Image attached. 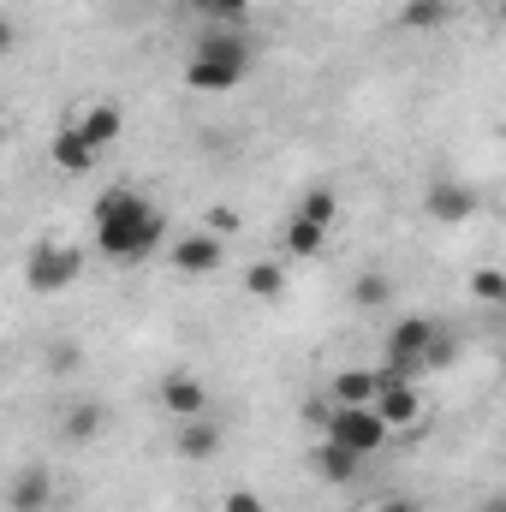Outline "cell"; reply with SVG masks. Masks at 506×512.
<instances>
[{"label":"cell","mask_w":506,"mask_h":512,"mask_svg":"<svg viewBox=\"0 0 506 512\" xmlns=\"http://www.w3.org/2000/svg\"><path fill=\"white\" fill-rule=\"evenodd\" d=\"M161 233H167V221H161V209L143 191L108 185L96 197V251L108 256V262H143V256H155L161 251Z\"/></svg>","instance_id":"6da1fadb"},{"label":"cell","mask_w":506,"mask_h":512,"mask_svg":"<svg viewBox=\"0 0 506 512\" xmlns=\"http://www.w3.org/2000/svg\"><path fill=\"white\" fill-rule=\"evenodd\" d=\"M251 60H256V48L239 36V24H209L191 42V54H185V90L227 96V90H239L251 78Z\"/></svg>","instance_id":"7a4b0ae2"},{"label":"cell","mask_w":506,"mask_h":512,"mask_svg":"<svg viewBox=\"0 0 506 512\" xmlns=\"http://www.w3.org/2000/svg\"><path fill=\"white\" fill-rule=\"evenodd\" d=\"M322 441H334V447H346L358 459H376L381 447L393 441V423L381 417L376 405H334L328 423H322Z\"/></svg>","instance_id":"3957f363"},{"label":"cell","mask_w":506,"mask_h":512,"mask_svg":"<svg viewBox=\"0 0 506 512\" xmlns=\"http://www.w3.org/2000/svg\"><path fill=\"white\" fill-rule=\"evenodd\" d=\"M435 334H441V322H429V316H405V322H393V328H387V340H381V352H387L381 364H387V370H399V376L429 370Z\"/></svg>","instance_id":"277c9868"},{"label":"cell","mask_w":506,"mask_h":512,"mask_svg":"<svg viewBox=\"0 0 506 512\" xmlns=\"http://www.w3.org/2000/svg\"><path fill=\"white\" fill-rule=\"evenodd\" d=\"M78 274H84V251L78 245H36L30 262H24L30 292H66Z\"/></svg>","instance_id":"5b68a950"},{"label":"cell","mask_w":506,"mask_h":512,"mask_svg":"<svg viewBox=\"0 0 506 512\" xmlns=\"http://www.w3.org/2000/svg\"><path fill=\"white\" fill-rule=\"evenodd\" d=\"M477 185H465V179H435L429 191H423V209H429V221H441V227H459V221H471L477 215Z\"/></svg>","instance_id":"8992f818"},{"label":"cell","mask_w":506,"mask_h":512,"mask_svg":"<svg viewBox=\"0 0 506 512\" xmlns=\"http://www.w3.org/2000/svg\"><path fill=\"white\" fill-rule=\"evenodd\" d=\"M167 262H173L179 274H215V268L227 262V239H221V233H185V239H173Z\"/></svg>","instance_id":"52a82bcc"},{"label":"cell","mask_w":506,"mask_h":512,"mask_svg":"<svg viewBox=\"0 0 506 512\" xmlns=\"http://www.w3.org/2000/svg\"><path fill=\"white\" fill-rule=\"evenodd\" d=\"M376 411L393 423V435H399V429H417V423H423V393H417L411 376H399V382H387L376 393Z\"/></svg>","instance_id":"ba28073f"},{"label":"cell","mask_w":506,"mask_h":512,"mask_svg":"<svg viewBox=\"0 0 506 512\" xmlns=\"http://www.w3.org/2000/svg\"><path fill=\"white\" fill-rule=\"evenodd\" d=\"M48 161H54L60 173H72V179H78V173H90V167L102 161V149H96L78 126H60V131H54V143H48Z\"/></svg>","instance_id":"9c48e42d"},{"label":"cell","mask_w":506,"mask_h":512,"mask_svg":"<svg viewBox=\"0 0 506 512\" xmlns=\"http://www.w3.org/2000/svg\"><path fill=\"white\" fill-rule=\"evenodd\" d=\"M161 411H167V417H179V423H191V417H203V411H209V387L179 370V376H167V382H161Z\"/></svg>","instance_id":"30bf717a"},{"label":"cell","mask_w":506,"mask_h":512,"mask_svg":"<svg viewBox=\"0 0 506 512\" xmlns=\"http://www.w3.org/2000/svg\"><path fill=\"white\" fill-rule=\"evenodd\" d=\"M173 453H179L185 465H203V459H215V453H221V423H209V417H191V423H179V435H173Z\"/></svg>","instance_id":"8fae6325"},{"label":"cell","mask_w":506,"mask_h":512,"mask_svg":"<svg viewBox=\"0 0 506 512\" xmlns=\"http://www.w3.org/2000/svg\"><path fill=\"white\" fill-rule=\"evenodd\" d=\"M48 501H54V477H48V465H24V471L12 477L6 507L12 512H48Z\"/></svg>","instance_id":"7c38bea8"},{"label":"cell","mask_w":506,"mask_h":512,"mask_svg":"<svg viewBox=\"0 0 506 512\" xmlns=\"http://www.w3.org/2000/svg\"><path fill=\"white\" fill-rule=\"evenodd\" d=\"M328 251V227L304 221V215H286V233H280V256L286 262H310V256Z\"/></svg>","instance_id":"4fadbf2b"},{"label":"cell","mask_w":506,"mask_h":512,"mask_svg":"<svg viewBox=\"0 0 506 512\" xmlns=\"http://www.w3.org/2000/svg\"><path fill=\"white\" fill-rule=\"evenodd\" d=\"M102 429H108V405H102V399H72V405H66V417H60V435H66V441H78V447H84V441H96Z\"/></svg>","instance_id":"5bb4252c"},{"label":"cell","mask_w":506,"mask_h":512,"mask_svg":"<svg viewBox=\"0 0 506 512\" xmlns=\"http://www.w3.org/2000/svg\"><path fill=\"white\" fill-rule=\"evenodd\" d=\"M245 292H251L256 304H274V298H286V256H262L245 268Z\"/></svg>","instance_id":"9a60e30c"},{"label":"cell","mask_w":506,"mask_h":512,"mask_svg":"<svg viewBox=\"0 0 506 512\" xmlns=\"http://www.w3.org/2000/svg\"><path fill=\"white\" fill-rule=\"evenodd\" d=\"M358 471H364V459H358V453H346V447H334V441H322V447H316V477H322V483H334V489H340V483H358Z\"/></svg>","instance_id":"2e32d148"},{"label":"cell","mask_w":506,"mask_h":512,"mask_svg":"<svg viewBox=\"0 0 506 512\" xmlns=\"http://www.w3.org/2000/svg\"><path fill=\"white\" fill-rule=\"evenodd\" d=\"M72 126L84 131L96 149H108V143L120 137V126H126V120H120V108H114V102H96V108H78V120H72Z\"/></svg>","instance_id":"e0dca14e"},{"label":"cell","mask_w":506,"mask_h":512,"mask_svg":"<svg viewBox=\"0 0 506 512\" xmlns=\"http://www.w3.org/2000/svg\"><path fill=\"white\" fill-rule=\"evenodd\" d=\"M376 393H381L376 370H340L334 387H328V399H334V405H376Z\"/></svg>","instance_id":"ac0fdd59"},{"label":"cell","mask_w":506,"mask_h":512,"mask_svg":"<svg viewBox=\"0 0 506 512\" xmlns=\"http://www.w3.org/2000/svg\"><path fill=\"white\" fill-rule=\"evenodd\" d=\"M447 18H453V0H405L399 6L405 30H447Z\"/></svg>","instance_id":"d6986e66"},{"label":"cell","mask_w":506,"mask_h":512,"mask_svg":"<svg viewBox=\"0 0 506 512\" xmlns=\"http://www.w3.org/2000/svg\"><path fill=\"white\" fill-rule=\"evenodd\" d=\"M292 215H304V221H316V227H328L334 233V221H340V197L328 191V185H316V191H304L298 197V209Z\"/></svg>","instance_id":"ffe728a7"},{"label":"cell","mask_w":506,"mask_h":512,"mask_svg":"<svg viewBox=\"0 0 506 512\" xmlns=\"http://www.w3.org/2000/svg\"><path fill=\"white\" fill-rule=\"evenodd\" d=\"M352 304H358V310H381V304H393V280H387L381 268L358 274V280H352Z\"/></svg>","instance_id":"44dd1931"},{"label":"cell","mask_w":506,"mask_h":512,"mask_svg":"<svg viewBox=\"0 0 506 512\" xmlns=\"http://www.w3.org/2000/svg\"><path fill=\"white\" fill-rule=\"evenodd\" d=\"M191 6H197L203 18H215V24H245L256 0H191Z\"/></svg>","instance_id":"7402d4cb"},{"label":"cell","mask_w":506,"mask_h":512,"mask_svg":"<svg viewBox=\"0 0 506 512\" xmlns=\"http://www.w3.org/2000/svg\"><path fill=\"white\" fill-rule=\"evenodd\" d=\"M471 298L477 304H506V274L501 268H477L471 274Z\"/></svg>","instance_id":"603a6c76"},{"label":"cell","mask_w":506,"mask_h":512,"mask_svg":"<svg viewBox=\"0 0 506 512\" xmlns=\"http://www.w3.org/2000/svg\"><path fill=\"white\" fill-rule=\"evenodd\" d=\"M221 512H268V501H262L256 489H227V501H221Z\"/></svg>","instance_id":"cb8c5ba5"},{"label":"cell","mask_w":506,"mask_h":512,"mask_svg":"<svg viewBox=\"0 0 506 512\" xmlns=\"http://www.w3.org/2000/svg\"><path fill=\"white\" fill-rule=\"evenodd\" d=\"M209 233H221V239L239 233V209H233V203H215V209H209Z\"/></svg>","instance_id":"d4e9b609"},{"label":"cell","mask_w":506,"mask_h":512,"mask_svg":"<svg viewBox=\"0 0 506 512\" xmlns=\"http://www.w3.org/2000/svg\"><path fill=\"white\" fill-rule=\"evenodd\" d=\"M54 370H78V346H54Z\"/></svg>","instance_id":"484cf974"},{"label":"cell","mask_w":506,"mask_h":512,"mask_svg":"<svg viewBox=\"0 0 506 512\" xmlns=\"http://www.w3.org/2000/svg\"><path fill=\"white\" fill-rule=\"evenodd\" d=\"M376 512H417V501H405V495H387Z\"/></svg>","instance_id":"4316f807"},{"label":"cell","mask_w":506,"mask_h":512,"mask_svg":"<svg viewBox=\"0 0 506 512\" xmlns=\"http://www.w3.org/2000/svg\"><path fill=\"white\" fill-rule=\"evenodd\" d=\"M477 512H506V489L501 495H489V501H477Z\"/></svg>","instance_id":"83f0119b"},{"label":"cell","mask_w":506,"mask_h":512,"mask_svg":"<svg viewBox=\"0 0 506 512\" xmlns=\"http://www.w3.org/2000/svg\"><path fill=\"white\" fill-rule=\"evenodd\" d=\"M501 24H506V0H501Z\"/></svg>","instance_id":"f1b7e54d"},{"label":"cell","mask_w":506,"mask_h":512,"mask_svg":"<svg viewBox=\"0 0 506 512\" xmlns=\"http://www.w3.org/2000/svg\"><path fill=\"white\" fill-rule=\"evenodd\" d=\"M501 376H506V358H501Z\"/></svg>","instance_id":"f546056e"}]
</instances>
